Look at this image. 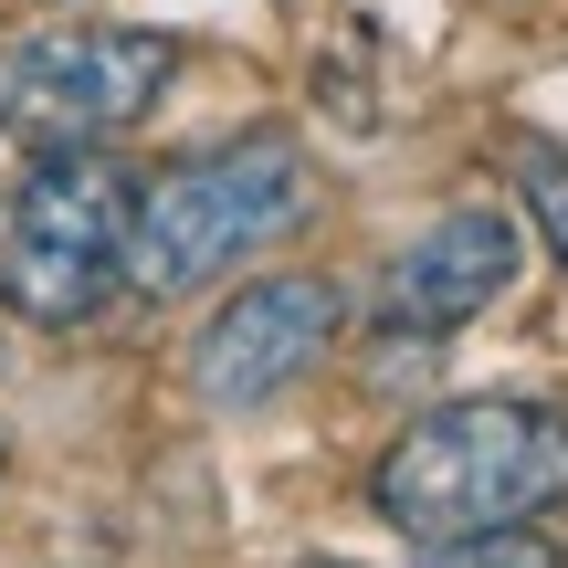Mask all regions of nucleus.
Masks as SVG:
<instances>
[{
  "instance_id": "nucleus-1",
  "label": "nucleus",
  "mask_w": 568,
  "mask_h": 568,
  "mask_svg": "<svg viewBox=\"0 0 568 568\" xmlns=\"http://www.w3.org/2000/svg\"><path fill=\"white\" fill-rule=\"evenodd\" d=\"M368 506L410 537H485V527H537L568 506V410L548 400H443L368 464Z\"/></svg>"
},
{
  "instance_id": "nucleus-2",
  "label": "nucleus",
  "mask_w": 568,
  "mask_h": 568,
  "mask_svg": "<svg viewBox=\"0 0 568 568\" xmlns=\"http://www.w3.org/2000/svg\"><path fill=\"white\" fill-rule=\"evenodd\" d=\"M316 211V169L284 126H253L232 148H201V159L159 169V180L126 201V253L116 284L148 305H180L201 295L211 274H232L253 243H284V232Z\"/></svg>"
},
{
  "instance_id": "nucleus-3",
  "label": "nucleus",
  "mask_w": 568,
  "mask_h": 568,
  "mask_svg": "<svg viewBox=\"0 0 568 568\" xmlns=\"http://www.w3.org/2000/svg\"><path fill=\"white\" fill-rule=\"evenodd\" d=\"M180 42L138 21H21L0 32V138L11 148H105L159 116Z\"/></svg>"
},
{
  "instance_id": "nucleus-4",
  "label": "nucleus",
  "mask_w": 568,
  "mask_h": 568,
  "mask_svg": "<svg viewBox=\"0 0 568 568\" xmlns=\"http://www.w3.org/2000/svg\"><path fill=\"white\" fill-rule=\"evenodd\" d=\"M126 180L95 148H42L0 201V305L21 326H84L116 295V253H126Z\"/></svg>"
},
{
  "instance_id": "nucleus-5",
  "label": "nucleus",
  "mask_w": 568,
  "mask_h": 568,
  "mask_svg": "<svg viewBox=\"0 0 568 568\" xmlns=\"http://www.w3.org/2000/svg\"><path fill=\"white\" fill-rule=\"evenodd\" d=\"M337 326L347 295L326 274H264L190 337V389H201V410H264L337 347Z\"/></svg>"
},
{
  "instance_id": "nucleus-6",
  "label": "nucleus",
  "mask_w": 568,
  "mask_h": 568,
  "mask_svg": "<svg viewBox=\"0 0 568 568\" xmlns=\"http://www.w3.org/2000/svg\"><path fill=\"white\" fill-rule=\"evenodd\" d=\"M516 264H527L516 211L464 201V211H443V222H432L422 243L389 264V316L422 326V337H453V326H474V316H485V305L516 284Z\"/></svg>"
},
{
  "instance_id": "nucleus-7",
  "label": "nucleus",
  "mask_w": 568,
  "mask_h": 568,
  "mask_svg": "<svg viewBox=\"0 0 568 568\" xmlns=\"http://www.w3.org/2000/svg\"><path fill=\"white\" fill-rule=\"evenodd\" d=\"M516 190H527L537 243L568 264V138H527V148H516Z\"/></svg>"
},
{
  "instance_id": "nucleus-8",
  "label": "nucleus",
  "mask_w": 568,
  "mask_h": 568,
  "mask_svg": "<svg viewBox=\"0 0 568 568\" xmlns=\"http://www.w3.org/2000/svg\"><path fill=\"white\" fill-rule=\"evenodd\" d=\"M422 568H568L537 527H485V537H443L422 548Z\"/></svg>"
},
{
  "instance_id": "nucleus-9",
  "label": "nucleus",
  "mask_w": 568,
  "mask_h": 568,
  "mask_svg": "<svg viewBox=\"0 0 568 568\" xmlns=\"http://www.w3.org/2000/svg\"><path fill=\"white\" fill-rule=\"evenodd\" d=\"M0 474H11V453H0Z\"/></svg>"
}]
</instances>
